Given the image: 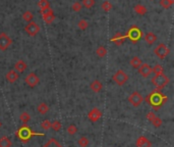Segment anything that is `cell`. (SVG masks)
I'll list each match as a JSON object with an SVG mask.
<instances>
[{"instance_id": "1", "label": "cell", "mask_w": 174, "mask_h": 147, "mask_svg": "<svg viewBox=\"0 0 174 147\" xmlns=\"http://www.w3.org/2000/svg\"><path fill=\"white\" fill-rule=\"evenodd\" d=\"M146 102L150 104V105L153 107L154 110H159L162 107V105L164 103L167 102L168 97L164 95L160 90H154L152 91L150 94L147 95V97L144 98Z\"/></svg>"}, {"instance_id": "2", "label": "cell", "mask_w": 174, "mask_h": 147, "mask_svg": "<svg viewBox=\"0 0 174 147\" xmlns=\"http://www.w3.org/2000/svg\"><path fill=\"white\" fill-rule=\"evenodd\" d=\"M15 136L20 139L23 143H28L31 140L32 137L34 136H45L44 133H39V132H34L26 124H23L21 127L17 129L15 132Z\"/></svg>"}, {"instance_id": "3", "label": "cell", "mask_w": 174, "mask_h": 147, "mask_svg": "<svg viewBox=\"0 0 174 147\" xmlns=\"http://www.w3.org/2000/svg\"><path fill=\"white\" fill-rule=\"evenodd\" d=\"M144 37V34L140 28L136 26H132L128 29L126 35H125V38H128L132 43H138L140 40Z\"/></svg>"}, {"instance_id": "4", "label": "cell", "mask_w": 174, "mask_h": 147, "mask_svg": "<svg viewBox=\"0 0 174 147\" xmlns=\"http://www.w3.org/2000/svg\"><path fill=\"white\" fill-rule=\"evenodd\" d=\"M170 80L166 75L160 74V75H155L154 78H152V83L154 84V86L156 87L157 90H161L164 87L167 86L169 84Z\"/></svg>"}, {"instance_id": "5", "label": "cell", "mask_w": 174, "mask_h": 147, "mask_svg": "<svg viewBox=\"0 0 174 147\" xmlns=\"http://www.w3.org/2000/svg\"><path fill=\"white\" fill-rule=\"evenodd\" d=\"M128 76L127 74H125V72H123L122 69H118V71L112 76V80L115 82V84L118 86H123L127 81H128Z\"/></svg>"}, {"instance_id": "6", "label": "cell", "mask_w": 174, "mask_h": 147, "mask_svg": "<svg viewBox=\"0 0 174 147\" xmlns=\"http://www.w3.org/2000/svg\"><path fill=\"white\" fill-rule=\"evenodd\" d=\"M154 53L156 54V56L160 58V59H164V58L170 53V49L166 46L165 44L161 43L154 49Z\"/></svg>"}, {"instance_id": "7", "label": "cell", "mask_w": 174, "mask_h": 147, "mask_svg": "<svg viewBox=\"0 0 174 147\" xmlns=\"http://www.w3.org/2000/svg\"><path fill=\"white\" fill-rule=\"evenodd\" d=\"M128 101H129V103L132 104V106L138 107V106L141 104V102L144 101V97L141 96V94H140V93L138 92V91H135V92L129 95Z\"/></svg>"}, {"instance_id": "8", "label": "cell", "mask_w": 174, "mask_h": 147, "mask_svg": "<svg viewBox=\"0 0 174 147\" xmlns=\"http://www.w3.org/2000/svg\"><path fill=\"white\" fill-rule=\"evenodd\" d=\"M25 31L26 32V34H28L29 36L31 37L36 36L40 32V26L36 22H30L25 27Z\"/></svg>"}, {"instance_id": "9", "label": "cell", "mask_w": 174, "mask_h": 147, "mask_svg": "<svg viewBox=\"0 0 174 147\" xmlns=\"http://www.w3.org/2000/svg\"><path fill=\"white\" fill-rule=\"evenodd\" d=\"M11 44H12V40L11 38H9L8 35L6 33L0 34V50L4 51V50H6Z\"/></svg>"}, {"instance_id": "10", "label": "cell", "mask_w": 174, "mask_h": 147, "mask_svg": "<svg viewBox=\"0 0 174 147\" xmlns=\"http://www.w3.org/2000/svg\"><path fill=\"white\" fill-rule=\"evenodd\" d=\"M25 82H26V84L28 85L29 87L34 88V87H36L37 85H38L39 83H40V79H39V77L37 76V75L35 74V73H30L25 78Z\"/></svg>"}, {"instance_id": "11", "label": "cell", "mask_w": 174, "mask_h": 147, "mask_svg": "<svg viewBox=\"0 0 174 147\" xmlns=\"http://www.w3.org/2000/svg\"><path fill=\"white\" fill-rule=\"evenodd\" d=\"M102 111L100 110L98 107H94L93 109H91L90 113H88V117H89V120L91 122L95 123L99 121V119H100L101 117H102Z\"/></svg>"}, {"instance_id": "12", "label": "cell", "mask_w": 174, "mask_h": 147, "mask_svg": "<svg viewBox=\"0 0 174 147\" xmlns=\"http://www.w3.org/2000/svg\"><path fill=\"white\" fill-rule=\"evenodd\" d=\"M138 74L141 75L143 78H148L150 75L152 74V68L148 63H141V66L138 69Z\"/></svg>"}, {"instance_id": "13", "label": "cell", "mask_w": 174, "mask_h": 147, "mask_svg": "<svg viewBox=\"0 0 174 147\" xmlns=\"http://www.w3.org/2000/svg\"><path fill=\"white\" fill-rule=\"evenodd\" d=\"M136 146L138 147H151L152 143L149 141V139L144 136H141L136 140Z\"/></svg>"}, {"instance_id": "14", "label": "cell", "mask_w": 174, "mask_h": 147, "mask_svg": "<svg viewBox=\"0 0 174 147\" xmlns=\"http://www.w3.org/2000/svg\"><path fill=\"white\" fill-rule=\"evenodd\" d=\"M90 88H91V90H92L93 92L98 93V92H100V91L102 90L103 84L100 81H98V80H95V81H93L92 83H91Z\"/></svg>"}, {"instance_id": "15", "label": "cell", "mask_w": 174, "mask_h": 147, "mask_svg": "<svg viewBox=\"0 0 174 147\" xmlns=\"http://www.w3.org/2000/svg\"><path fill=\"white\" fill-rule=\"evenodd\" d=\"M124 40H125V36H124V35L121 34V33H117L114 37H112L111 41L113 42L114 44H116L117 46H120V45H121L123 42H124Z\"/></svg>"}, {"instance_id": "16", "label": "cell", "mask_w": 174, "mask_h": 147, "mask_svg": "<svg viewBox=\"0 0 174 147\" xmlns=\"http://www.w3.org/2000/svg\"><path fill=\"white\" fill-rule=\"evenodd\" d=\"M144 39L149 45H152L157 41V36L154 33H152V32H149V33H147L144 36Z\"/></svg>"}, {"instance_id": "17", "label": "cell", "mask_w": 174, "mask_h": 147, "mask_svg": "<svg viewBox=\"0 0 174 147\" xmlns=\"http://www.w3.org/2000/svg\"><path fill=\"white\" fill-rule=\"evenodd\" d=\"M26 66H26V63L23 60H18L14 65V71L17 72V73H23V72L26 71Z\"/></svg>"}, {"instance_id": "18", "label": "cell", "mask_w": 174, "mask_h": 147, "mask_svg": "<svg viewBox=\"0 0 174 147\" xmlns=\"http://www.w3.org/2000/svg\"><path fill=\"white\" fill-rule=\"evenodd\" d=\"M17 79H18V75L14 69H11V71H9L8 73L6 74V80L9 83H11V84L14 83Z\"/></svg>"}, {"instance_id": "19", "label": "cell", "mask_w": 174, "mask_h": 147, "mask_svg": "<svg viewBox=\"0 0 174 147\" xmlns=\"http://www.w3.org/2000/svg\"><path fill=\"white\" fill-rule=\"evenodd\" d=\"M133 10H135V13H138V15H144L148 11L147 7L144 5H141V4H136L133 6Z\"/></svg>"}, {"instance_id": "20", "label": "cell", "mask_w": 174, "mask_h": 147, "mask_svg": "<svg viewBox=\"0 0 174 147\" xmlns=\"http://www.w3.org/2000/svg\"><path fill=\"white\" fill-rule=\"evenodd\" d=\"M129 63H130V66H132V69H138L140 66H141V58L140 57H138V56H133L132 59H130L129 61Z\"/></svg>"}, {"instance_id": "21", "label": "cell", "mask_w": 174, "mask_h": 147, "mask_svg": "<svg viewBox=\"0 0 174 147\" xmlns=\"http://www.w3.org/2000/svg\"><path fill=\"white\" fill-rule=\"evenodd\" d=\"M37 110H38L41 114H46L48 111H49V106H48L46 103L42 102L37 106Z\"/></svg>"}, {"instance_id": "22", "label": "cell", "mask_w": 174, "mask_h": 147, "mask_svg": "<svg viewBox=\"0 0 174 147\" xmlns=\"http://www.w3.org/2000/svg\"><path fill=\"white\" fill-rule=\"evenodd\" d=\"M43 21H44L45 23L46 24H52L53 22L55 21V15H54V12H51V13H48V14H46V15H43Z\"/></svg>"}, {"instance_id": "23", "label": "cell", "mask_w": 174, "mask_h": 147, "mask_svg": "<svg viewBox=\"0 0 174 147\" xmlns=\"http://www.w3.org/2000/svg\"><path fill=\"white\" fill-rule=\"evenodd\" d=\"M43 147H63V146L55 138H51Z\"/></svg>"}, {"instance_id": "24", "label": "cell", "mask_w": 174, "mask_h": 147, "mask_svg": "<svg viewBox=\"0 0 174 147\" xmlns=\"http://www.w3.org/2000/svg\"><path fill=\"white\" fill-rule=\"evenodd\" d=\"M12 143L7 137L0 138V147H11Z\"/></svg>"}, {"instance_id": "25", "label": "cell", "mask_w": 174, "mask_h": 147, "mask_svg": "<svg viewBox=\"0 0 174 147\" xmlns=\"http://www.w3.org/2000/svg\"><path fill=\"white\" fill-rule=\"evenodd\" d=\"M23 18L26 21V23H30V22H33L34 20V14L32 13L30 10H26L23 13Z\"/></svg>"}, {"instance_id": "26", "label": "cell", "mask_w": 174, "mask_h": 147, "mask_svg": "<svg viewBox=\"0 0 174 147\" xmlns=\"http://www.w3.org/2000/svg\"><path fill=\"white\" fill-rule=\"evenodd\" d=\"M20 120L23 123V124H28V123L31 121L30 113H26V111H23V113H21L20 116Z\"/></svg>"}, {"instance_id": "27", "label": "cell", "mask_w": 174, "mask_h": 147, "mask_svg": "<svg viewBox=\"0 0 174 147\" xmlns=\"http://www.w3.org/2000/svg\"><path fill=\"white\" fill-rule=\"evenodd\" d=\"M96 54L98 55V57H104V56H106V54H107V49L104 46H99L98 47V49L96 50Z\"/></svg>"}, {"instance_id": "28", "label": "cell", "mask_w": 174, "mask_h": 147, "mask_svg": "<svg viewBox=\"0 0 174 147\" xmlns=\"http://www.w3.org/2000/svg\"><path fill=\"white\" fill-rule=\"evenodd\" d=\"M174 3V0H160V5L163 7V8H169L170 6H172V4Z\"/></svg>"}, {"instance_id": "29", "label": "cell", "mask_w": 174, "mask_h": 147, "mask_svg": "<svg viewBox=\"0 0 174 147\" xmlns=\"http://www.w3.org/2000/svg\"><path fill=\"white\" fill-rule=\"evenodd\" d=\"M51 128L53 130L55 131V132H58V131H60V129L62 128V125H61L60 121H54V122H51Z\"/></svg>"}, {"instance_id": "30", "label": "cell", "mask_w": 174, "mask_h": 147, "mask_svg": "<svg viewBox=\"0 0 174 147\" xmlns=\"http://www.w3.org/2000/svg\"><path fill=\"white\" fill-rule=\"evenodd\" d=\"M38 6L40 9H45V8H49L50 3L48 0H40L38 2Z\"/></svg>"}, {"instance_id": "31", "label": "cell", "mask_w": 174, "mask_h": 147, "mask_svg": "<svg viewBox=\"0 0 174 147\" xmlns=\"http://www.w3.org/2000/svg\"><path fill=\"white\" fill-rule=\"evenodd\" d=\"M77 143H79V145L81 147H88V146H89L90 141L87 137H81L79 139V142H77Z\"/></svg>"}, {"instance_id": "32", "label": "cell", "mask_w": 174, "mask_h": 147, "mask_svg": "<svg viewBox=\"0 0 174 147\" xmlns=\"http://www.w3.org/2000/svg\"><path fill=\"white\" fill-rule=\"evenodd\" d=\"M81 3L85 8H91V7H93L95 5V0H82Z\"/></svg>"}, {"instance_id": "33", "label": "cell", "mask_w": 174, "mask_h": 147, "mask_svg": "<svg viewBox=\"0 0 174 147\" xmlns=\"http://www.w3.org/2000/svg\"><path fill=\"white\" fill-rule=\"evenodd\" d=\"M77 27H79L81 30L85 31V30H87L88 27H89V23H88L87 21H85V20H81L79 23H77Z\"/></svg>"}, {"instance_id": "34", "label": "cell", "mask_w": 174, "mask_h": 147, "mask_svg": "<svg viewBox=\"0 0 174 147\" xmlns=\"http://www.w3.org/2000/svg\"><path fill=\"white\" fill-rule=\"evenodd\" d=\"M163 66L161 65H156L154 66L153 69H152V73L156 74V75H160V74H163Z\"/></svg>"}, {"instance_id": "35", "label": "cell", "mask_w": 174, "mask_h": 147, "mask_svg": "<svg viewBox=\"0 0 174 147\" xmlns=\"http://www.w3.org/2000/svg\"><path fill=\"white\" fill-rule=\"evenodd\" d=\"M112 4H111V2H109V1H104L103 3H102V9L104 10V11H110V10L112 9Z\"/></svg>"}, {"instance_id": "36", "label": "cell", "mask_w": 174, "mask_h": 147, "mask_svg": "<svg viewBox=\"0 0 174 147\" xmlns=\"http://www.w3.org/2000/svg\"><path fill=\"white\" fill-rule=\"evenodd\" d=\"M41 128L45 131L49 130L50 128H51V122H50L49 120H45V121H43L41 123Z\"/></svg>"}, {"instance_id": "37", "label": "cell", "mask_w": 174, "mask_h": 147, "mask_svg": "<svg viewBox=\"0 0 174 147\" xmlns=\"http://www.w3.org/2000/svg\"><path fill=\"white\" fill-rule=\"evenodd\" d=\"M66 131H67V134L68 135L72 136V135H74L77 132V128L74 125H69L68 127H67V129H66Z\"/></svg>"}, {"instance_id": "38", "label": "cell", "mask_w": 174, "mask_h": 147, "mask_svg": "<svg viewBox=\"0 0 174 147\" xmlns=\"http://www.w3.org/2000/svg\"><path fill=\"white\" fill-rule=\"evenodd\" d=\"M72 10L73 11H76V12H79L82 10V3L81 2H79V1H76V2H74L73 4H72Z\"/></svg>"}, {"instance_id": "39", "label": "cell", "mask_w": 174, "mask_h": 147, "mask_svg": "<svg viewBox=\"0 0 174 147\" xmlns=\"http://www.w3.org/2000/svg\"><path fill=\"white\" fill-rule=\"evenodd\" d=\"M152 124H153V126L155 128H159V127H161L162 126V124H163V121L161 119H160V117H155V119L153 120V121L151 122Z\"/></svg>"}, {"instance_id": "40", "label": "cell", "mask_w": 174, "mask_h": 147, "mask_svg": "<svg viewBox=\"0 0 174 147\" xmlns=\"http://www.w3.org/2000/svg\"><path fill=\"white\" fill-rule=\"evenodd\" d=\"M40 12H41V14H42V17L43 15H46L48 14V13H51L53 12V9L52 8H45V9H40Z\"/></svg>"}, {"instance_id": "41", "label": "cell", "mask_w": 174, "mask_h": 147, "mask_svg": "<svg viewBox=\"0 0 174 147\" xmlns=\"http://www.w3.org/2000/svg\"><path fill=\"white\" fill-rule=\"evenodd\" d=\"M156 117V114H155L153 111H150V113H148V114H147V119H148V121L152 122L153 120Z\"/></svg>"}, {"instance_id": "42", "label": "cell", "mask_w": 174, "mask_h": 147, "mask_svg": "<svg viewBox=\"0 0 174 147\" xmlns=\"http://www.w3.org/2000/svg\"><path fill=\"white\" fill-rule=\"evenodd\" d=\"M0 127H1V122H0Z\"/></svg>"}, {"instance_id": "43", "label": "cell", "mask_w": 174, "mask_h": 147, "mask_svg": "<svg viewBox=\"0 0 174 147\" xmlns=\"http://www.w3.org/2000/svg\"><path fill=\"white\" fill-rule=\"evenodd\" d=\"M151 1H154V0H151Z\"/></svg>"}]
</instances>
